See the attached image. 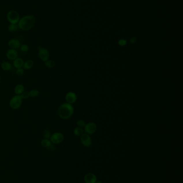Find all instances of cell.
<instances>
[{"label":"cell","mask_w":183,"mask_h":183,"mask_svg":"<svg viewBox=\"0 0 183 183\" xmlns=\"http://www.w3.org/2000/svg\"><path fill=\"white\" fill-rule=\"evenodd\" d=\"M36 22V19L33 15L24 16L20 18L18 26L19 29L24 31L30 30L34 26Z\"/></svg>","instance_id":"obj_1"},{"label":"cell","mask_w":183,"mask_h":183,"mask_svg":"<svg viewBox=\"0 0 183 183\" xmlns=\"http://www.w3.org/2000/svg\"><path fill=\"white\" fill-rule=\"evenodd\" d=\"M74 114V108L69 103H64L61 104L58 109V115L62 119H68Z\"/></svg>","instance_id":"obj_2"},{"label":"cell","mask_w":183,"mask_h":183,"mask_svg":"<svg viewBox=\"0 0 183 183\" xmlns=\"http://www.w3.org/2000/svg\"><path fill=\"white\" fill-rule=\"evenodd\" d=\"M23 102V99L21 98L20 96L16 95L14 96L10 100L9 106L12 109L17 110L21 107Z\"/></svg>","instance_id":"obj_3"},{"label":"cell","mask_w":183,"mask_h":183,"mask_svg":"<svg viewBox=\"0 0 183 183\" xmlns=\"http://www.w3.org/2000/svg\"><path fill=\"white\" fill-rule=\"evenodd\" d=\"M7 18L8 22L10 24H18L20 19V16L18 12L15 10H11L8 12L7 15Z\"/></svg>","instance_id":"obj_4"},{"label":"cell","mask_w":183,"mask_h":183,"mask_svg":"<svg viewBox=\"0 0 183 183\" xmlns=\"http://www.w3.org/2000/svg\"><path fill=\"white\" fill-rule=\"evenodd\" d=\"M64 140V136L60 132H55L51 135L50 141L54 144H59Z\"/></svg>","instance_id":"obj_5"},{"label":"cell","mask_w":183,"mask_h":183,"mask_svg":"<svg viewBox=\"0 0 183 183\" xmlns=\"http://www.w3.org/2000/svg\"><path fill=\"white\" fill-rule=\"evenodd\" d=\"M38 56L42 62H45L49 60L50 52L45 48L40 47L38 50Z\"/></svg>","instance_id":"obj_6"},{"label":"cell","mask_w":183,"mask_h":183,"mask_svg":"<svg viewBox=\"0 0 183 183\" xmlns=\"http://www.w3.org/2000/svg\"><path fill=\"white\" fill-rule=\"evenodd\" d=\"M97 126L95 123L90 122L85 125L84 127V132H85V134H92L95 133L97 131Z\"/></svg>","instance_id":"obj_7"},{"label":"cell","mask_w":183,"mask_h":183,"mask_svg":"<svg viewBox=\"0 0 183 183\" xmlns=\"http://www.w3.org/2000/svg\"><path fill=\"white\" fill-rule=\"evenodd\" d=\"M81 141L85 147H89L92 145V138L88 134H83L81 136Z\"/></svg>","instance_id":"obj_8"},{"label":"cell","mask_w":183,"mask_h":183,"mask_svg":"<svg viewBox=\"0 0 183 183\" xmlns=\"http://www.w3.org/2000/svg\"><path fill=\"white\" fill-rule=\"evenodd\" d=\"M65 99L67 103L72 104L76 101V94L72 92H69L66 94L65 96Z\"/></svg>","instance_id":"obj_9"},{"label":"cell","mask_w":183,"mask_h":183,"mask_svg":"<svg viewBox=\"0 0 183 183\" xmlns=\"http://www.w3.org/2000/svg\"><path fill=\"white\" fill-rule=\"evenodd\" d=\"M8 45L10 49H17L20 48L21 43L18 40L16 39H12L8 41Z\"/></svg>","instance_id":"obj_10"},{"label":"cell","mask_w":183,"mask_h":183,"mask_svg":"<svg viewBox=\"0 0 183 183\" xmlns=\"http://www.w3.org/2000/svg\"><path fill=\"white\" fill-rule=\"evenodd\" d=\"M6 56L8 60L10 61H14L17 58L18 56V54L16 49H10L8 50L6 53Z\"/></svg>","instance_id":"obj_11"},{"label":"cell","mask_w":183,"mask_h":183,"mask_svg":"<svg viewBox=\"0 0 183 183\" xmlns=\"http://www.w3.org/2000/svg\"><path fill=\"white\" fill-rule=\"evenodd\" d=\"M85 183H96L97 182L96 176L92 173H88L84 176Z\"/></svg>","instance_id":"obj_12"},{"label":"cell","mask_w":183,"mask_h":183,"mask_svg":"<svg viewBox=\"0 0 183 183\" xmlns=\"http://www.w3.org/2000/svg\"><path fill=\"white\" fill-rule=\"evenodd\" d=\"M13 62V65L16 69L23 68V65L24 63V61L22 58L17 57Z\"/></svg>","instance_id":"obj_13"},{"label":"cell","mask_w":183,"mask_h":183,"mask_svg":"<svg viewBox=\"0 0 183 183\" xmlns=\"http://www.w3.org/2000/svg\"><path fill=\"white\" fill-rule=\"evenodd\" d=\"M25 91V88L22 84H18L14 88V92L16 95L20 96Z\"/></svg>","instance_id":"obj_14"},{"label":"cell","mask_w":183,"mask_h":183,"mask_svg":"<svg viewBox=\"0 0 183 183\" xmlns=\"http://www.w3.org/2000/svg\"><path fill=\"white\" fill-rule=\"evenodd\" d=\"M33 65H34V62L31 60H29L24 62L23 68L24 70H28L31 69L33 66Z\"/></svg>","instance_id":"obj_15"},{"label":"cell","mask_w":183,"mask_h":183,"mask_svg":"<svg viewBox=\"0 0 183 183\" xmlns=\"http://www.w3.org/2000/svg\"><path fill=\"white\" fill-rule=\"evenodd\" d=\"M1 67L3 70H4L5 71H8L12 69V66L9 62H4L1 64Z\"/></svg>","instance_id":"obj_16"},{"label":"cell","mask_w":183,"mask_h":183,"mask_svg":"<svg viewBox=\"0 0 183 183\" xmlns=\"http://www.w3.org/2000/svg\"><path fill=\"white\" fill-rule=\"evenodd\" d=\"M45 63V65L46 66L47 68H53L56 65V63L55 62V61L53 60H48V61H46Z\"/></svg>","instance_id":"obj_17"},{"label":"cell","mask_w":183,"mask_h":183,"mask_svg":"<svg viewBox=\"0 0 183 183\" xmlns=\"http://www.w3.org/2000/svg\"><path fill=\"white\" fill-rule=\"evenodd\" d=\"M19 29L18 24H10L8 26V30L10 32H15Z\"/></svg>","instance_id":"obj_18"},{"label":"cell","mask_w":183,"mask_h":183,"mask_svg":"<svg viewBox=\"0 0 183 183\" xmlns=\"http://www.w3.org/2000/svg\"><path fill=\"white\" fill-rule=\"evenodd\" d=\"M41 145H42V146H43L44 147L48 148L52 144L51 141H50L49 139H44L41 141Z\"/></svg>","instance_id":"obj_19"},{"label":"cell","mask_w":183,"mask_h":183,"mask_svg":"<svg viewBox=\"0 0 183 183\" xmlns=\"http://www.w3.org/2000/svg\"><path fill=\"white\" fill-rule=\"evenodd\" d=\"M84 130L82 129V128H81L79 127H75L74 130V134L76 136H81L82 134H83Z\"/></svg>","instance_id":"obj_20"},{"label":"cell","mask_w":183,"mask_h":183,"mask_svg":"<svg viewBox=\"0 0 183 183\" xmlns=\"http://www.w3.org/2000/svg\"><path fill=\"white\" fill-rule=\"evenodd\" d=\"M30 96L32 98H37L39 95V91L37 89H33L29 92Z\"/></svg>","instance_id":"obj_21"},{"label":"cell","mask_w":183,"mask_h":183,"mask_svg":"<svg viewBox=\"0 0 183 183\" xmlns=\"http://www.w3.org/2000/svg\"><path fill=\"white\" fill-rule=\"evenodd\" d=\"M51 135H52L51 132L50 130H48V129H46L44 131L43 136H44V137L45 138V139H49L51 137Z\"/></svg>","instance_id":"obj_22"},{"label":"cell","mask_w":183,"mask_h":183,"mask_svg":"<svg viewBox=\"0 0 183 183\" xmlns=\"http://www.w3.org/2000/svg\"><path fill=\"white\" fill-rule=\"evenodd\" d=\"M20 49L23 53H26L29 49V47L26 44H23L20 47Z\"/></svg>","instance_id":"obj_23"},{"label":"cell","mask_w":183,"mask_h":183,"mask_svg":"<svg viewBox=\"0 0 183 183\" xmlns=\"http://www.w3.org/2000/svg\"><path fill=\"white\" fill-rule=\"evenodd\" d=\"M20 96L21 98L23 100L27 99H28L29 97H30L29 92L27 91L24 92L21 95H20Z\"/></svg>","instance_id":"obj_24"},{"label":"cell","mask_w":183,"mask_h":183,"mask_svg":"<svg viewBox=\"0 0 183 183\" xmlns=\"http://www.w3.org/2000/svg\"><path fill=\"white\" fill-rule=\"evenodd\" d=\"M85 125H86V124H85V122H84L83 120L80 119V120L77 121V125L78 127H81V128L84 127L85 126Z\"/></svg>","instance_id":"obj_25"},{"label":"cell","mask_w":183,"mask_h":183,"mask_svg":"<svg viewBox=\"0 0 183 183\" xmlns=\"http://www.w3.org/2000/svg\"><path fill=\"white\" fill-rule=\"evenodd\" d=\"M16 73L17 75L19 76H22L24 74V70L23 68H20V69H17L16 71Z\"/></svg>","instance_id":"obj_26"},{"label":"cell","mask_w":183,"mask_h":183,"mask_svg":"<svg viewBox=\"0 0 183 183\" xmlns=\"http://www.w3.org/2000/svg\"><path fill=\"white\" fill-rule=\"evenodd\" d=\"M126 41L124 39H120L118 41V44L119 46H124L126 45Z\"/></svg>","instance_id":"obj_27"},{"label":"cell","mask_w":183,"mask_h":183,"mask_svg":"<svg viewBox=\"0 0 183 183\" xmlns=\"http://www.w3.org/2000/svg\"><path fill=\"white\" fill-rule=\"evenodd\" d=\"M137 40L135 38H132L130 39V42L131 43H132V44H135V43H137Z\"/></svg>","instance_id":"obj_28"},{"label":"cell","mask_w":183,"mask_h":183,"mask_svg":"<svg viewBox=\"0 0 183 183\" xmlns=\"http://www.w3.org/2000/svg\"><path fill=\"white\" fill-rule=\"evenodd\" d=\"M96 183H102V182H96Z\"/></svg>","instance_id":"obj_29"},{"label":"cell","mask_w":183,"mask_h":183,"mask_svg":"<svg viewBox=\"0 0 183 183\" xmlns=\"http://www.w3.org/2000/svg\"><path fill=\"white\" fill-rule=\"evenodd\" d=\"M1 76H0V82H1Z\"/></svg>","instance_id":"obj_30"}]
</instances>
